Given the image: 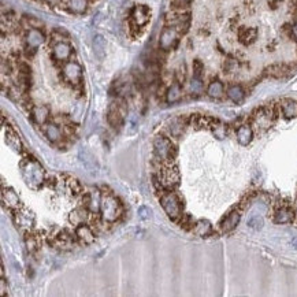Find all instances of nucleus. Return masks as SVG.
Here are the masks:
<instances>
[{
    "instance_id": "obj_1",
    "label": "nucleus",
    "mask_w": 297,
    "mask_h": 297,
    "mask_svg": "<svg viewBox=\"0 0 297 297\" xmlns=\"http://www.w3.org/2000/svg\"><path fill=\"white\" fill-rule=\"evenodd\" d=\"M21 174L25 184L31 189H40L45 181V171L35 159H25L21 163Z\"/></svg>"
},
{
    "instance_id": "obj_2",
    "label": "nucleus",
    "mask_w": 297,
    "mask_h": 297,
    "mask_svg": "<svg viewBox=\"0 0 297 297\" xmlns=\"http://www.w3.org/2000/svg\"><path fill=\"white\" fill-rule=\"evenodd\" d=\"M100 214H102V218H103L104 222H109V223H112L116 219H119L122 214V207L115 196L110 193L102 194Z\"/></svg>"
},
{
    "instance_id": "obj_3",
    "label": "nucleus",
    "mask_w": 297,
    "mask_h": 297,
    "mask_svg": "<svg viewBox=\"0 0 297 297\" xmlns=\"http://www.w3.org/2000/svg\"><path fill=\"white\" fill-rule=\"evenodd\" d=\"M153 151L156 158L160 162H166V163L171 162L176 156V148L171 144V141L164 136H156V139L153 140Z\"/></svg>"
},
{
    "instance_id": "obj_4",
    "label": "nucleus",
    "mask_w": 297,
    "mask_h": 297,
    "mask_svg": "<svg viewBox=\"0 0 297 297\" xmlns=\"http://www.w3.org/2000/svg\"><path fill=\"white\" fill-rule=\"evenodd\" d=\"M160 204H162L164 212L167 214V217H169L170 219L177 221V219L181 218V201L177 197L176 193H173V192H166L164 194H162V197H160Z\"/></svg>"
},
{
    "instance_id": "obj_5",
    "label": "nucleus",
    "mask_w": 297,
    "mask_h": 297,
    "mask_svg": "<svg viewBox=\"0 0 297 297\" xmlns=\"http://www.w3.org/2000/svg\"><path fill=\"white\" fill-rule=\"evenodd\" d=\"M180 32L177 31L173 26H166L160 36H159V48L162 51H170V49L176 48L178 40H180Z\"/></svg>"
},
{
    "instance_id": "obj_6",
    "label": "nucleus",
    "mask_w": 297,
    "mask_h": 297,
    "mask_svg": "<svg viewBox=\"0 0 297 297\" xmlns=\"http://www.w3.org/2000/svg\"><path fill=\"white\" fill-rule=\"evenodd\" d=\"M167 26L176 28L180 33H185L190 25V14L189 12H169L166 17Z\"/></svg>"
},
{
    "instance_id": "obj_7",
    "label": "nucleus",
    "mask_w": 297,
    "mask_h": 297,
    "mask_svg": "<svg viewBox=\"0 0 297 297\" xmlns=\"http://www.w3.org/2000/svg\"><path fill=\"white\" fill-rule=\"evenodd\" d=\"M63 78L72 85H78L82 81V67L77 62L69 61L62 67Z\"/></svg>"
},
{
    "instance_id": "obj_8",
    "label": "nucleus",
    "mask_w": 297,
    "mask_h": 297,
    "mask_svg": "<svg viewBox=\"0 0 297 297\" xmlns=\"http://www.w3.org/2000/svg\"><path fill=\"white\" fill-rule=\"evenodd\" d=\"M14 221H15V224L18 226L21 230L29 231L33 227V224H35V215L29 210L21 208V210H17V212H15Z\"/></svg>"
},
{
    "instance_id": "obj_9",
    "label": "nucleus",
    "mask_w": 297,
    "mask_h": 297,
    "mask_svg": "<svg viewBox=\"0 0 297 297\" xmlns=\"http://www.w3.org/2000/svg\"><path fill=\"white\" fill-rule=\"evenodd\" d=\"M159 182L162 184L163 188L171 189L178 185L180 182V174L177 169H171V167H166V169L160 170L159 173Z\"/></svg>"
},
{
    "instance_id": "obj_10",
    "label": "nucleus",
    "mask_w": 297,
    "mask_h": 297,
    "mask_svg": "<svg viewBox=\"0 0 297 297\" xmlns=\"http://www.w3.org/2000/svg\"><path fill=\"white\" fill-rule=\"evenodd\" d=\"M151 19V10L147 6H136L132 10V22L136 28L146 26Z\"/></svg>"
},
{
    "instance_id": "obj_11",
    "label": "nucleus",
    "mask_w": 297,
    "mask_h": 297,
    "mask_svg": "<svg viewBox=\"0 0 297 297\" xmlns=\"http://www.w3.org/2000/svg\"><path fill=\"white\" fill-rule=\"evenodd\" d=\"M72 52H73V49L70 47V44H67L65 41L56 42L54 48H52V55H54L55 61L63 62V63L69 62L70 56H72Z\"/></svg>"
},
{
    "instance_id": "obj_12",
    "label": "nucleus",
    "mask_w": 297,
    "mask_h": 297,
    "mask_svg": "<svg viewBox=\"0 0 297 297\" xmlns=\"http://www.w3.org/2000/svg\"><path fill=\"white\" fill-rule=\"evenodd\" d=\"M240 219H241V214L238 211H231L229 212L221 222V229L223 233H229V231L234 230L237 227V224L240 223Z\"/></svg>"
},
{
    "instance_id": "obj_13",
    "label": "nucleus",
    "mask_w": 297,
    "mask_h": 297,
    "mask_svg": "<svg viewBox=\"0 0 297 297\" xmlns=\"http://www.w3.org/2000/svg\"><path fill=\"white\" fill-rule=\"evenodd\" d=\"M1 201H3L4 206L11 208V210H18L19 204H21L18 194L15 193L11 188L3 189V192H1Z\"/></svg>"
},
{
    "instance_id": "obj_14",
    "label": "nucleus",
    "mask_w": 297,
    "mask_h": 297,
    "mask_svg": "<svg viewBox=\"0 0 297 297\" xmlns=\"http://www.w3.org/2000/svg\"><path fill=\"white\" fill-rule=\"evenodd\" d=\"M75 236L82 244H92L95 241V233L86 223H81L75 227Z\"/></svg>"
},
{
    "instance_id": "obj_15",
    "label": "nucleus",
    "mask_w": 297,
    "mask_h": 297,
    "mask_svg": "<svg viewBox=\"0 0 297 297\" xmlns=\"http://www.w3.org/2000/svg\"><path fill=\"white\" fill-rule=\"evenodd\" d=\"M54 244L58 247V248L65 249V251H69V249L73 248L74 245V238L73 236L69 233V231L63 230L61 231L59 234H56L54 238Z\"/></svg>"
},
{
    "instance_id": "obj_16",
    "label": "nucleus",
    "mask_w": 297,
    "mask_h": 297,
    "mask_svg": "<svg viewBox=\"0 0 297 297\" xmlns=\"http://www.w3.org/2000/svg\"><path fill=\"white\" fill-rule=\"evenodd\" d=\"M44 41H45V36L38 29L33 28L26 35V47H29V48L37 49Z\"/></svg>"
},
{
    "instance_id": "obj_17",
    "label": "nucleus",
    "mask_w": 297,
    "mask_h": 297,
    "mask_svg": "<svg viewBox=\"0 0 297 297\" xmlns=\"http://www.w3.org/2000/svg\"><path fill=\"white\" fill-rule=\"evenodd\" d=\"M107 121L111 126L114 129H119L123 123V115H122V111L119 110V107L116 104H112L109 109L107 112Z\"/></svg>"
},
{
    "instance_id": "obj_18",
    "label": "nucleus",
    "mask_w": 297,
    "mask_h": 297,
    "mask_svg": "<svg viewBox=\"0 0 297 297\" xmlns=\"http://www.w3.org/2000/svg\"><path fill=\"white\" fill-rule=\"evenodd\" d=\"M42 132L45 134V137L51 141V143H56L62 139V132L59 126L56 123H52V122H47L42 125Z\"/></svg>"
},
{
    "instance_id": "obj_19",
    "label": "nucleus",
    "mask_w": 297,
    "mask_h": 297,
    "mask_svg": "<svg viewBox=\"0 0 297 297\" xmlns=\"http://www.w3.org/2000/svg\"><path fill=\"white\" fill-rule=\"evenodd\" d=\"M237 136V141L241 144V146H248L251 144V141L254 139V132H252V127L249 126V125H243V126H240L237 129L236 132Z\"/></svg>"
},
{
    "instance_id": "obj_20",
    "label": "nucleus",
    "mask_w": 297,
    "mask_h": 297,
    "mask_svg": "<svg viewBox=\"0 0 297 297\" xmlns=\"http://www.w3.org/2000/svg\"><path fill=\"white\" fill-rule=\"evenodd\" d=\"M293 221V212L289 208L286 207H281L275 211V215H274V222L278 224H285L289 223Z\"/></svg>"
},
{
    "instance_id": "obj_21",
    "label": "nucleus",
    "mask_w": 297,
    "mask_h": 297,
    "mask_svg": "<svg viewBox=\"0 0 297 297\" xmlns=\"http://www.w3.org/2000/svg\"><path fill=\"white\" fill-rule=\"evenodd\" d=\"M281 110H282V114L285 118L291 119L297 116V103L292 99H285L281 102Z\"/></svg>"
},
{
    "instance_id": "obj_22",
    "label": "nucleus",
    "mask_w": 297,
    "mask_h": 297,
    "mask_svg": "<svg viewBox=\"0 0 297 297\" xmlns=\"http://www.w3.org/2000/svg\"><path fill=\"white\" fill-rule=\"evenodd\" d=\"M32 116H33L35 122L38 123V125L47 123L49 116L48 107H45V106H37V107H35L33 111H32Z\"/></svg>"
},
{
    "instance_id": "obj_23",
    "label": "nucleus",
    "mask_w": 297,
    "mask_h": 297,
    "mask_svg": "<svg viewBox=\"0 0 297 297\" xmlns=\"http://www.w3.org/2000/svg\"><path fill=\"white\" fill-rule=\"evenodd\" d=\"M93 52L99 61H103L106 56V38L102 35H96L93 38Z\"/></svg>"
},
{
    "instance_id": "obj_24",
    "label": "nucleus",
    "mask_w": 297,
    "mask_h": 297,
    "mask_svg": "<svg viewBox=\"0 0 297 297\" xmlns=\"http://www.w3.org/2000/svg\"><path fill=\"white\" fill-rule=\"evenodd\" d=\"M224 93V86L219 79H214L207 88V95L212 99H221Z\"/></svg>"
},
{
    "instance_id": "obj_25",
    "label": "nucleus",
    "mask_w": 297,
    "mask_h": 297,
    "mask_svg": "<svg viewBox=\"0 0 297 297\" xmlns=\"http://www.w3.org/2000/svg\"><path fill=\"white\" fill-rule=\"evenodd\" d=\"M226 95H227V97L230 99L231 102H234V103H241L244 100V97H245V92H244L243 86H240V85H231V86L227 88Z\"/></svg>"
},
{
    "instance_id": "obj_26",
    "label": "nucleus",
    "mask_w": 297,
    "mask_h": 297,
    "mask_svg": "<svg viewBox=\"0 0 297 297\" xmlns=\"http://www.w3.org/2000/svg\"><path fill=\"white\" fill-rule=\"evenodd\" d=\"M193 233L200 237H208L212 233L211 223L208 221H206V219L197 221L193 226Z\"/></svg>"
},
{
    "instance_id": "obj_27",
    "label": "nucleus",
    "mask_w": 297,
    "mask_h": 297,
    "mask_svg": "<svg viewBox=\"0 0 297 297\" xmlns=\"http://www.w3.org/2000/svg\"><path fill=\"white\" fill-rule=\"evenodd\" d=\"M182 97V89H181V85L176 82V84H173L170 86L167 92H166V100L169 102V103H177V102H180Z\"/></svg>"
},
{
    "instance_id": "obj_28",
    "label": "nucleus",
    "mask_w": 297,
    "mask_h": 297,
    "mask_svg": "<svg viewBox=\"0 0 297 297\" xmlns=\"http://www.w3.org/2000/svg\"><path fill=\"white\" fill-rule=\"evenodd\" d=\"M238 37H240V41L243 42L244 45H251L258 38V31L255 28H245L240 32Z\"/></svg>"
},
{
    "instance_id": "obj_29",
    "label": "nucleus",
    "mask_w": 297,
    "mask_h": 297,
    "mask_svg": "<svg viewBox=\"0 0 297 297\" xmlns=\"http://www.w3.org/2000/svg\"><path fill=\"white\" fill-rule=\"evenodd\" d=\"M255 123L258 125V127H267L270 126V123H271V115L267 112L266 110H259V112L255 115L254 118Z\"/></svg>"
},
{
    "instance_id": "obj_30",
    "label": "nucleus",
    "mask_w": 297,
    "mask_h": 297,
    "mask_svg": "<svg viewBox=\"0 0 297 297\" xmlns=\"http://www.w3.org/2000/svg\"><path fill=\"white\" fill-rule=\"evenodd\" d=\"M70 222L75 226H78L81 223H85V221L88 219V211L84 208H77L70 214Z\"/></svg>"
},
{
    "instance_id": "obj_31",
    "label": "nucleus",
    "mask_w": 297,
    "mask_h": 297,
    "mask_svg": "<svg viewBox=\"0 0 297 297\" xmlns=\"http://www.w3.org/2000/svg\"><path fill=\"white\" fill-rule=\"evenodd\" d=\"M79 159H81V162L84 163V166L86 167V169L89 170L97 169L96 160H95V158H93L86 149H81V151H79Z\"/></svg>"
},
{
    "instance_id": "obj_32",
    "label": "nucleus",
    "mask_w": 297,
    "mask_h": 297,
    "mask_svg": "<svg viewBox=\"0 0 297 297\" xmlns=\"http://www.w3.org/2000/svg\"><path fill=\"white\" fill-rule=\"evenodd\" d=\"M266 72L275 78H281V77H285L289 74V69L284 65H274V66L268 67Z\"/></svg>"
},
{
    "instance_id": "obj_33",
    "label": "nucleus",
    "mask_w": 297,
    "mask_h": 297,
    "mask_svg": "<svg viewBox=\"0 0 297 297\" xmlns=\"http://www.w3.org/2000/svg\"><path fill=\"white\" fill-rule=\"evenodd\" d=\"M6 143L7 146L11 147L12 149L21 151V140H19L18 134L15 133L14 130H8L6 133Z\"/></svg>"
},
{
    "instance_id": "obj_34",
    "label": "nucleus",
    "mask_w": 297,
    "mask_h": 297,
    "mask_svg": "<svg viewBox=\"0 0 297 297\" xmlns=\"http://www.w3.org/2000/svg\"><path fill=\"white\" fill-rule=\"evenodd\" d=\"M67 6L75 14H82L88 7V0H69Z\"/></svg>"
},
{
    "instance_id": "obj_35",
    "label": "nucleus",
    "mask_w": 297,
    "mask_h": 297,
    "mask_svg": "<svg viewBox=\"0 0 297 297\" xmlns=\"http://www.w3.org/2000/svg\"><path fill=\"white\" fill-rule=\"evenodd\" d=\"M86 206L88 208L91 210L92 212H95L96 214L97 211H100V201H102V196H99L96 193H91L88 196V199H86Z\"/></svg>"
},
{
    "instance_id": "obj_36",
    "label": "nucleus",
    "mask_w": 297,
    "mask_h": 297,
    "mask_svg": "<svg viewBox=\"0 0 297 297\" xmlns=\"http://www.w3.org/2000/svg\"><path fill=\"white\" fill-rule=\"evenodd\" d=\"M25 243H26V248L31 254H35L38 247H40V243H38V238L33 234H26V238H25Z\"/></svg>"
},
{
    "instance_id": "obj_37",
    "label": "nucleus",
    "mask_w": 297,
    "mask_h": 297,
    "mask_svg": "<svg viewBox=\"0 0 297 297\" xmlns=\"http://www.w3.org/2000/svg\"><path fill=\"white\" fill-rule=\"evenodd\" d=\"M189 89L193 95H200L203 89H204V85H203V81H201L200 77H193L190 79V84H189Z\"/></svg>"
},
{
    "instance_id": "obj_38",
    "label": "nucleus",
    "mask_w": 297,
    "mask_h": 297,
    "mask_svg": "<svg viewBox=\"0 0 297 297\" xmlns=\"http://www.w3.org/2000/svg\"><path fill=\"white\" fill-rule=\"evenodd\" d=\"M66 189L70 192V193L73 194V196H77V194L81 193V184H79L77 180H74V178H69L66 181Z\"/></svg>"
},
{
    "instance_id": "obj_39",
    "label": "nucleus",
    "mask_w": 297,
    "mask_h": 297,
    "mask_svg": "<svg viewBox=\"0 0 297 297\" xmlns=\"http://www.w3.org/2000/svg\"><path fill=\"white\" fill-rule=\"evenodd\" d=\"M212 133L214 136L219 140H223L226 137V134H227V129L224 126L223 123H217V125H212Z\"/></svg>"
},
{
    "instance_id": "obj_40",
    "label": "nucleus",
    "mask_w": 297,
    "mask_h": 297,
    "mask_svg": "<svg viewBox=\"0 0 297 297\" xmlns=\"http://www.w3.org/2000/svg\"><path fill=\"white\" fill-rule=\"evenodd\" d=\"M263 218L261 217H259V215H254V217H251V218L248 219V222H247V224H248V227H251V229H254V230H260L261 227H263Z\"/></svg>"
},
{
    "instance_id": "obj_41",
    "label": "nucleus",
    "mask_w": 297,
    "mask_h": 297,
    "mask_svg": "<svg viewBox=\"0 0 297 297\" xmlns=\"http://www.w3.org/2000/svg\"><path fill=\"white\" fill-rule=\"evenodd\" d=\"M137 214H139V218L143 219V221H148V219L151 218V210L146 206L140 207Z\"/></svg>"
},
{
    "instance_id": "obj_42",
    "label": "nucleus",
    "mask_w": 297,
    "mask_h": 297,
    "mask_svg": "<svg viewBox=\"0 0 297 297\" xmlns=\"http://www.w3.org/2000/svg\"><path fill=\"white\" fill-rule=\"evenodd\" d=\"M203 70H204V67H203V63L200 61H194L193 62V74L194 77H200L201 78V74H203Z\"/></svg>"
},
{
    "instance_id": "obj_43",
    "label": "nucleus",
    "mask_w": 297,
    "mask_h": 297,
    "mask_svg": "<svg viewBox=\"0 0 297 297\" xmlns=\"http://www.w3.org/2000/svg\"><path fill=\"white\" fill-rule=\"evenodd\" d=\"M190 3H192V0H173V6L178 8V10L186 8Z\"/></svg>"
},
{
    "instance_id": "obj_44",
    "label": "nucleus",
    "mask_w": 297,
    "mask_h": 297,
    "mask_svg": "<svg viewBox=\"0 0 297 297\" xmlns=\"http://www.w3.org/2000/svg\"><path fill=\"white\" fill-rule=\"evenodd\" d=\"M291 244H292V247H293V248L297 249V237H293V238H292Z\"/></svg>"
},
{
    "instance_id": "obj_45",
    "label": "nucleus",
    "mask_w": 297,
    "mask_h": 297,
    "mask_svg": "<svg viewBox=\"0 0 297 297\" xmlns=\"http://www.w3.org/2000/svg\"><path fill=\"white\" fill-rule=\"evenodd\" d=\"M292 32H293V35H295V37H297V22L295 25H293V28H292Z\"/></svg>"
},
{
    "instance_id": "obj_46",
    "label": "nucleus",
    "mask_w": 297,
    "mask_h": 297,
    "mask_svg": "<svg viewBox=\"0 0 297 297\" xmlns=\"http://www.w3.org/2000/svg\"><path fill=\"white\" fill-rule=\"evenodd\" d=\"M296 211H297V207H296Z\"/></svg>"
}]
</instances>
